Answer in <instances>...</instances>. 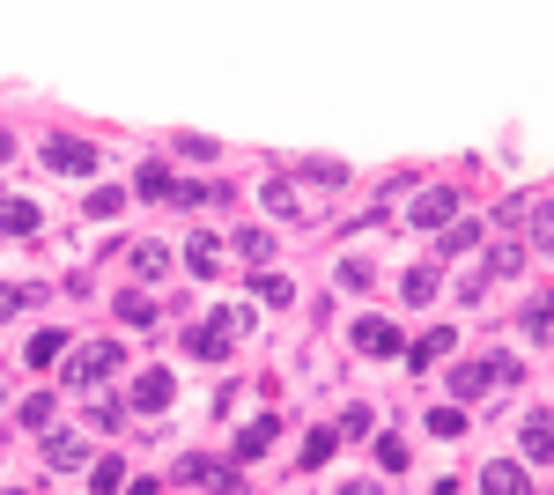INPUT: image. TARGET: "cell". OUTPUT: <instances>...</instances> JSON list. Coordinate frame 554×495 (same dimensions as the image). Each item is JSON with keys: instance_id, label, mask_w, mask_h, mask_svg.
Here are the masks:
<instances>
[{"instance_id": "6da1fadb", "label": "cell", "mask_w": 554, "mask_h": 495, "mask_svg": "<svg viewBox=\"0 0 554 495\" xmlns=\"http://www.w3.org/2000/svg\"><path fill=\"white\" fill-rule=\"evenodd\" d=\"M244 326H252V303H237V311H215V318H200L185 348H193L200 363H222V355L237 348V333H244Z\"/></svg>"}, {"instance_id": "7a4b0ae2", "label": "cell", "mask_w": 554, "mask_h": 495, "mask_svg": "<svg viewBox=\"0 0 554 495\" xmlns=\"http://www.w3.org/2000/svg\"><path fill=\"white\" fill-rule=\"evenodd\" d=\"M495 385H518V363H510V355H473V363L451 370V392H458V399L495 392Z\"/></svg>"}, {"instance_id": "3957f363", "label": "cell", "mask_w": 554, "mask_h": 495, "mask_svg": "<svg viewBox=\"0 0 554 495\" xmlns=\"http://www.w3.org/2000/svg\"><path fill=\"white\" fill-rule=\"evenodd\" d=\"M97 163L104 156L82 141V133H52V141H45V170H52V178H89Z\"/></svg>"}, {"instance_id": "277c9868", "label": "cell", "mask_w": 554, "mask_h": 495, "mask_svg": "<svg viewBox=\"0 0 554 495\" xmlns=\"http://www.w3.org/2000/svg\"><path fill=\"white\" fill-rule=\"evenodd\" d=\"M119 363H126V348H119V340H97V348H74L60 377H67V385H104V377L119 370Z\"/></svg>"}, {"instance_id": "5b68a950", "label": "cell", "mask_w": 554, "mask_h": 495, "mask_svg": "<svg viewBox=\"0 0 554 495\" xmlns=\"http://www.w3.org/2000/svg\"><path fill=\"white\" fill-rule=\"evenodd\" d=\"M355 355H377V363H392V355H407V340H399L392 318H355Z\"/></svg>"}, {"instance_id": "8992f818", "label": "cell", "mask_w": 554, "mask_h": 495, "mask_svg": "<svg viewBox=\"0 0 554 495\" xmlns=\"http://www.w3.org/2000/svg\"><path fill=\"white\" fill-rule=\"evenodd\" d=\"M407 222H414V230H451V222H458V193L436 185V193H422V200L407 207Z\"/></svg>"}, {"instance_id": "52a82bcc", "label": "cell", "mask_w": 554, "mask_h": 495, "mask_svg": "<svg viewBox=\"0 0 554 495\" xmlns=\"http://www.w3.org/2000/svg\"><path fill=\"white\" fill-rule=\"evenodd\" d=\"M178 481L215 488V495H244V488H237V466H215V459H178Z\"/></svg>"}, {"instance_id": "ba28073f", "label": "cell", "mask_w": 554, "mask_h": 495, "mask_svg": "<svg viewBox=\"0 0 554 495\" xmlns=\"http://www.w3.org/2000/svg\"><path fill=\"white\" fill-rule=\"evenodd\" d=\"M481 495H532V481H525L518 459H488L481 466Z\"/></svg>"}, {"instance_id": "9c48e42d", "label": "cell", "mask_w": 554, "mask_h": 495, "mask_svg": "<svg viewBox=\"0 0 554 495\" xmlns=\"http://www.w3.org/2000/svg\"><path fill=\"white\" fill-rule=\"evenodd\" d=\"M170 392H178V385H170V370H141V377H133V407H141V414H163Z\"/></svg>"}, {"instance_id": "30bf717a", "label": "cell", "mask_w": 554, "mask_h": 495, "mask_svg": "<svg viewBox=\"0 0 554 495\" xmlns=\"http://www.w3.org/2000/svg\"><path fill=\"white\" fill-rule=\"evenodd\" d=\"M518 444H525L532 466H554V414H532V422L518 429Z\"/></svg>"}, {"instance_id": "8fae6325", "label": "cell", "mask_w": 554, "mask_h": 495, "mask_svg": "<svg viewBox=\"0 0 554 495\" xmlns=\"http://www.w3.org/2000/svg\"><path fill=\"white\" fill-rule=\"evenodd\" d=\"M45 466L52 473H82L89 466V444H74V436H45Z\"/></svg>"}, {"instance_id": "7c38bea8", "label": "cell", "mask_w": 554, "mask_h": 495, "mask_svg": "<svg viewBox=\"0 0 554 495\" xmlns=\"http://www.w3.org/2000/svg\"><path fill=\"white\" fill-rule=\"evenodd\" d=\"M229 451H237V459H266V451H274V422H266V414H259V422H244Z\"/></svg>"}, {"instance_id": "4fadbf2b", "label": "cell", "mask_w": 554, "mask_h": 495, "mask_svg": "<svg viewBox=\"0 0 554 495\" xmlns=\"http://www.w3.org/2000/svg\"><path fill=\"white\" fill-rule=\"evenodd\" d=\"M518 326H525L532 340H554V289H540V296L525 303V318H518Z\"/></svg>"}, {"instance_id": "5bb4252c", "label": "cell", "mask_w": 554, "mask_h": 495, "mask_svg": "<svg viewBox=\"0 0 554 495\" xmlns=\"http://www.w3.org/2000/svg\"><path fill=\"white\" fill-rule=\"evenodd\" d=\"M259 200H266V215H274V222H296V185L289 178H266Z\"/></svg>"}, {"instance_id": "9a60e30c", "label": "cell", "mask_w": 554, "mask_h": 495, "mask_svg": "<svg viewBox=\"0 0 554 495\" xmlns=\"http://www.w3.org/2000/svg\"><path fill=\"white\" fill-rule=\"evenodd\" d=\"M60 355H67V333H60V326L30 333V363H37V370H52V363H60Z\"/></svg>"}, {"instance_id": "2e32d148", "label": "cell", "mask_w": 554, "mask_h": 495, "mask_svg": "<svg viewBox=\"0 0 554 495\" xmlns=\"http://www.w3.org/2000/svg\"><path fill=\"white\" fill-rule=\"evenodd\" d=\"M451 340H458L451 326H436L429 340H414V348H407V363H414V370H429V363H436V355H451Z\"/></svg>"}, {"instance_id": "e0dca14e", "label": "cell", "mask_w": 554, "mask_h": 495, "mask_svg": "<svg viewBox=\"0 0 554 495\" xmlns=\"http://www.w3.org/2000/svg\"><path fill=\"white\" fill-rule=\"evenodd\" d=\"M89 488H97V495H119V488H126V459H89Z\"/></svg>"}, {"instance_id": "ac0fdd59", "label": "cell", "mask_w": 554, "mask_h": 495, "mask_svg": "<svg viewBox=\"0 0 554 495\" xmlns=\"http://www.w3.org/2000/svg\"><path fill=\"white\" fill-rule=\"evenodd\" d=\"M333 451H340V436L333 429H311V436H303V451H296V466H326Z\"/></svg>"}, {"instance_id": "d6986e66", "label": "cell", "mask_w": 554, "mask_h": 495, "mask_svg": "<svg viewBox=\"0 0 554 495\" xmlns=\"http://www.w3.org/2000/svg\"><path fill=\"white\" fill-rule=\"evenodd\" d=\"M0 230H8V237H30V230H37V207H30V200H0Z\"/></svg>"}, {"instance_id": "ffe728a7", "label": "cell", "mask_w": 554, "mask_h": 495, "mask_svg": "<svg viewBox=\"0 0 554 495\" xmlns=\"http://www.w3.org/2000/svg\"><path fill=\"white\" fill-rule=\"evenodd\" d=\"M133 274H141V281H163V274H170V252H163V244H133Z\"/></svg>"}, {"instance_id": "44dd1931", "label": "cell", "mask_w": 554, "mask_h": 495, "mask_svg": "<svg viewBox=\"0 0 554 495\" xmlns=\"http://www.w3.org/2000/svg\"><path fill=\"white\" fill-rule=\"evenodd\" d=\"M185 274H222V266H215V237H193V244H185Z\"/></svg>"}, {"instance_id": "7402d4cb", "label": "cell", "mask_w": 554, "mask_h": 495, "mask_svg": "<svg viewBox=\"0 0 554 495\" xmlns=\"http://www.w3.org/2000/svg\"><path fill=\"white\" fill-rule=\"evenodd\" d=\"M133 185H141L148 200H170V163H141V178H133Z\"/></svg>"}, {"instance_id": "603a6c76", "label": "cell", "mask_w": 554, "mask_h": 495, "mask_svg": "<svg viewBox=\"0 0 554 495\" xmlns=\"http://www.w3.org/2000/svg\"><path fill=\"white\" fill-rule=\"evenodd\" d=\"M532 244H540V252L554 259V200H540V207H532Z\"/></svg>"}, {"instance_id": "cb8c5ba5", "label": "cell", "mask_w": 554, "mask_h": 495, "mask_svg": "<svg viewBox=\"0 0 554 495\" xmlns=\"http://www.w3.org/2000/svg\"><path fill=\"white\" fill-rule=\"evenodd\" d=\"M119 318H126V326H148V318H156V303H148L141 289H126V296H119Z\"/></svg>"}, {"instance_id": "d4e9b609", "label": "cell", "mask_w": 554, "mask_h": 495, "mask_svg": "<svg viewBox=\"0 0 554 495\" xmlns=\"http://www.w3.org/2000/svg\"><path fill=\"white\" fill-rule=\"evenodd\" d=\"M252 289H259V303H296V289H289V274H259Z\"/></svg>"}, {"instance_id": "484cf974", "label": "cell", "mask_w": 554, "mask_h": 495, "mask_svg": "<svg viewBox=\"0 0 554 495\" xmlns=\"http://www.w3.org/2000/svg\"><path fill=\"white\" fill-rule=\"evenodd\" d=\"M237 252L266 266V259H274V237H266V230H237Z\"/></svg>"}, {"instance_id": "4316f807", "label": "cell", "mask_w": 554, "mask_h": 495, "mask_svg": "<svg viewBox=\"0 0 554 495\" xmlns=\"http://www.w3.org/2000/svg\"><path fill=\"white\" fill-rule=\"evenodd\" d=\"M473 244H481V222H451L444 230V252H473Z\"/></svg>"}, {"instance_id": "83f0119b", "label": "cell", "mask_w": 554, "mask_h": 495, "mask_svg": "<svg viewBox=\"0 0 554 495\" xmlns=\"http://www.w3.org/2000/svg\"><path fill=\"white\" fill-rule=\"evenodd\" d=\"M399 289H407V303H429V296H436V274H429V266H414Z\"/></svg>"}, {"instance_id": "f1b7e54d", "label": "cell", "mask_w": 554, "mask_h": 495, "mask_svg": "<svg viewBox=\"0 0 554 495\" xmlns=\"http://www.w3.org/2000/svg\"><path fill=\"white\" fill-rule=\"evenodd\" d=\"M178 148H185V156H193V163H215V156H222V148L207 141V133H178Z\"/></svg>"}, {"instance_id": "f546056e", "label": "cell", "mask_w": 554, "mask_h": 495, "mask_svg": "<svg viewBox=\"0 0 554 495\" xmlns=\"http://www.w3.org/2000/svg\"><path fill=\"white\" fill-rule=\"evenodd\" d=\"M119 207H126L119 185H97V193H89V215H119Z\"/></svg>"}, {"instance_id": "4dcf8cb0", "label": "cell", "mask_w": 554, "mask_h": 495, "mask_svg": "<svg viewBox=\"0 0 554 495\" xmlns=\"http://www.w3.org/2000/svg\"><path fill=\"white\" fill-rule=\"evenodd\" d=\"M377 466L399 473V466H407V444H399V436H377Z\"/></svg>"}, {"instance_id": "1f68e13d", "label": "cell", "mask_w": 554, "mask_h": 495, "mask_svg": "<svg viewBox=\"0 0 554 495\" xmlns=\"http://www.w3.org/2000/svg\"><path fill=\"white\" fill-rule=\"evenodd\" d=\"M23 422H30V429L52 422V392H30V399H23Z\"/></svg>"}, {"instance_id": "d6a6232c", "label": "cell", "mask_w": 554, "mask_h": 495, "mask_svg": "<svg viewBox=\"0 0 554 495\" xmlns=\"http://www.w3.org/2000/svg\"><path fill=\"white\" fill-rule=\"evenodd\" d=\"M429 429H436V436H458V429H466V414H458V407H436Z\"/></svg>"}, {"instance_id": "836d02e7", "label": "cell", "mask_w": 554, "mask_h": 495, "mask_svg": "<svg viewBox=\"0 0 554 495\" xmlns=\"http://www.w3.org/2000/svg\"><path fill=\"white\" fill-rule=\"evenodd\" d=\"M8 311H23V289H0V318Z\"/></svg>"}, {"instance_id": "e575fe53", "label": "cell", "mask_w": 554, "mask_h": 495, "mask_svg": "<svg viewBox=\"0 0 554 495\" xmlns=\"http://www.w3.org/2000/svg\"><path fill=\"white\" fill-rule=\"evenodd\" d=\"M340 495H377V481H348V488H340Z\"/></svg>"}, {"instance_id": "d590c367", "label": "cell", "mask_w": 554, "mask_h": 495, "mask_svg": "<svg viewBox=\"0 0 554 495\" xmlns=\"http://www.w3.org/2000/svg\"><path fill=\"white\" fill-rule=\"evenodd\" d=\"M8 156H15V141H8V133H0V163H8Z\"/></svg>"}, {"instance_id": "8d00e7d4", "label": "cell", "mask_w": 554, "mask_h": 495, "mask_svg": "<svg viewBox=\"0 0 554 495\" xmlns=\"http://www.w3.org/2000/svg\"><path fill=\"white\" fill-rule=\"evenodd\" d=\"M8 495H23V488H8Z\"/></svg>"}]
</instances>
